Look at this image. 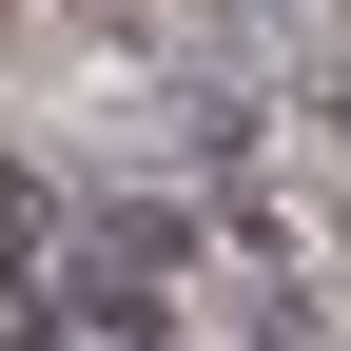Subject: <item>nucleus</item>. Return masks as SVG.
<instances>
[{
	"mask_svg": "<svg viewBox=\"0 0 351 351\" xmlns=\"http://www.w3.org/2000/svg\"><path fill=\"white\" fill-rule=\"evenodd\" d=\"M332 117H351V98H332Z\"/></svg>",
	"mask_w": 351,
	"mask_h": 351,
	"instance_id": "f257e3e1",
	"label": "nucleus"
}]
</instances>
